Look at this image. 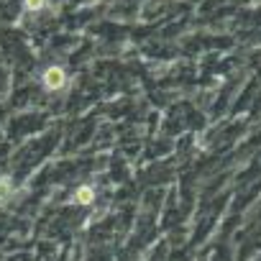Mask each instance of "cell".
<instances>
[{"mask_svg": "<svg viewBox=\"0 0 261 261\" xmlns=\"http://www.w3.org/2000/svg\"><path fill=\"white\" fill-rule=\"evenodd\" d=\"M41 87L46 92H64L69 87V72L62 64H49L41 69Z\"/></svg>", "mask_w": 261, "mask_h": 261, "instance_id": "1", "label": "cell"}, {"mask_svg": "<svg viewBox=\"0 0 261 261\" xmlns=\"http://www.w3.org/2000/svg\"><path fill=\"white\" fill-rule=\"evenodd\" d=\"M95 200H97L95 185H80V187H74V192L69 195V202H72V205H80V207H90Z\"/></svg>", "mask_w": 261, "mask_h": 261, "instance_id": "2", "label": "cell"}, {"mask_svg": "<svg viewBox=\"0 0 261 261\" xmlns=\"http://www.w3.org/2000/svg\"><path fill=\"white\" fill-rule=\"evenodd\" d=\"M16 197H18V187H16L13 177L11 174H0V207L13 205Z\"/></svg>", "mask_w": 261, "mask_h": 261, "instance_id": "3", "label": "cell"}, {"mask_svg": "<svg viewBox=\"0 0 261 261\" xmlns=\"http://www.w3.org/2000/svg\"><path fill=\"white\" fill-rule=\"evenodd\" d=\"M21 6H23L26 13L36 16V13H44V11L51 6V0H21Z\"/></svg>", "mask_w": 261, "mask_h": 261, "instance_id": "4", "label": "cell"}]
</instances>
